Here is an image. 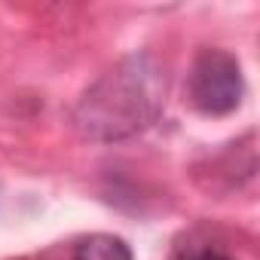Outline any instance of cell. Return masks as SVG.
Instances as JSON below:
<instances>
[{
	"mask_svg": "<svg viewBox=\"0 0 260 260\" xmlns=\"http://www.w3.org/2000/svg\"><path fill=\"white\" fill-rule=\"evenodd\" d=\"M242 64L226 49H202L187 77V101L202 116H226L242 104Z\"/></svg>",
	"mask_w": 260,
	"mask_h": 260,
	"instance_id": "obj_2",
	"label": "cell"
},
{
	"mask_svg": "<svg viewBox=\"0 0 260 260\" xmlns=\"http://www.w3.org/2000/svg\"><path fill=\"white\" fill-rule=\"evenodd\" d=\"M166 71L147 52H132L104 71L77 101L71 122L86 141H125L150 128L166 107Z\"/></svg>",
	"mask_w": 260,
	"mask_h": 260,
	"instance_id": "obj_1",
	"label": "cell"
},
{
	"mask_svg": "<svg viewBox=\"0 0 260 260\" xmlns=\"http://www.w3.org/2000/svg\"><path fill=\"white\" fill-rule=\"evenodd\" d=\"M71 260H135L132 248L125 245V239L110 236V233H95L77 242Z\"/></svg>",
	"mask_w": 260,
	"mask_h": 260,
	"instance_id": "obj_3",
	"label": "cell"
},
{
	"mask_svg": "<svg viewBox=\"0 0 260 260\" xmlns=\"http://www.w3.org/2000/svg\"><path fill=\"white\" fill-rule=\"evenodd\" d=\"M172 260H236V257L217 245H208V242H187V245L175 248Z\"/></svg>",
	"mask_w": 260,
	"mask_h": 260,
	"instance_id": "obj_4",
	"label": "cell"
}]
</instances>
